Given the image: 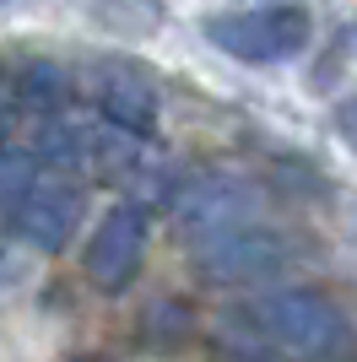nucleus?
Listing matches in <instances>:
<instances>
[{
	"label": "nucleus",
	"instance_id": "obj_7",
	"mask_svg": "<svg viewBox=\"0 0 357 362\" xmlns=\"http://www.w3.org/2000/svg\"><path fill=\"white\" fill-rule=\"evenodd\" d=\"M98 108L125 136H147L152 124H157V92L141 76H103L98 81Z\"/></svg>",
	"mask_w": 357,
	"mask_h": 362
},
{
	"label": "nucleus",
	"instance_id": "obj_11",
	"mask_svg": "<svg viewBox=\"0 0 357 362\" xmlns=\"http://www.w3.org/2000/svg\"><path fill=\"white\" fill-rule=\"evenodd\" d=\"M336 130H341L346 146H357V98H346V103L336 108Z\"/></svg>",
	"mask_w": 357,
	"mask_h": 362
},
{
	"label": "nucleus",
	"instance_id": "obj_1",
	"mask_svg": "<svg viewBox=\"0 0 357 362\" xmlns=\"http://www.w3.org/2000/svg\"><path fill=\"white\" fill-rule=\"evenodd\" d=\"M254 325H260V335H266L276 351H287V357H303V362L352 357V325H346V314L330 298H319V292H298V287L266 292V298L254 303Z\"/></svg>",
	"mask_w": 357,
	"mask_h": 362
},
{
	"label": "nucleus",
	"instance_id": "obj_6",
	"mask_svg": "<svg viewBox=\"0 0 357 362\" xmlns=\"http://www.w3.org/2000/svg\"><path fill=\"white\" fill-rule=\"evenodd\" d=\"M260 216V189L249 179H233V173H211V179H195L184 195H178V227L190 233L195 243L211 238V233H227L238 222H254Z\"/></svg>",
	"mask_w": 357,
	"mask_h": 362
},
{
	"label": "nucleus",
	"instance_id": "obj_10",
	"mask_svg": "<svg viewBox=\"0 0 357 362\" xmlns=\"http://www.w3.org/2000/svg\"><path fill=\"white\" fill-rule=\"evenodd\" d=\"M28 276H33V265H28V259H16V243L0 238V298H11Z\"/></svg>",
	"mask_w": 357,
	"mask_h": 362
},
{
	"label": "nucleus",
	"instance_id": "obj_5",
	"mask_svg": "<svg viewBox=\"0 0 357 362\" xmlns=\"http://www.w3.org/2000/svg\"><path fill=\"white\" fill-rule=\"evenodd\" d=\"M141 249H147V206L119 200L114 211H103V222L87 243V276L103 292H119L141 265Z\"/></svg>",
	"mask_w": 357,
	"mask_h": 362
},
{
	"label": "nucleus",
	"instance_id": "obj_8",
	"mask_svg": "<svg viewBox=\"0 0 357 362\" xmlns=\"http://www.w3.org/2000/svg\"><path fill=\"white\" fill-rule=\"evenodd\" d=\"M65 71H60L55 60H33V65H22L16 71V98L28 108H55V103H65Z\"/></svg>",
	"mask_w": 357,
	"mask_h": 362
},
{
	"label": "nucleus",
	"instance_id": "obj_2",
	"mask_svg": "<svg viewBox=\"0 0 357 362\" xmlns=\"http://www.w3.org/2000/svg\"><path fill=\"white\" fill-rule=\"evenodd\" d=\"M206 38L244 65H282L309 49V16L298 6H260V11L206 16Z\"/></svg>",
	"mask_w": 357,
	"mask_h": 362
},
{
	"label": "nucleus",
	"instance_id": "obj_4",
	"mask_svg": "<svg viewBox=\"0 0 357 362\" xmlns=\"http://www.w3.org/2000/svg\"><path fill=\"white\" fill-rule=\"evenodd\" d=\"M200 265L222 281H260V276H276L287 265V238L254 216V222L200 238Z\"/></svg>",
	"mask_w": 357,
	"mask_h": 362
},
{
	"label": "nucleus",
	"instance_id": "obj_9",
	"mask_svg": "<svg viewBox=\"0 0 357 362\" xmlns=\"http://www.w3.org/2000/svg\"><path fill=\"white\" fill-rule=\"evenodd\" d=\"M38 179V163H33V151H0V211H11L16 195L28 189V184Z\"/></svg>",
	"mask_w": 357,
	"mask_h": 362
},
{
	"label": "nucleus",
	"instance_id": "obj_12",
	"mask_svg": "<svg viewBox=\"0 0 357 362\" xmlns=\"http://www.w3.org/2000/svg\"><path fill=\"white\" fill-rule=\"evenodd\" d=\"M16 103H22V98H16V81H0V136L11 130V119H16Z\"/></svg>",
	"mask_w": 357,
	"mask_h": 362
},
{
	"label": "nucleus",
	"instance_id": "obj_3",
	"mask_svg": "<svg viewBox=\"0 0 357 362\" xmlns=\"http://www.w3.org/2000/svg\"><path fill=\"white\" fill-rule=\"evenodd\" d=\"M11 233L22 243H33V249H65V238L76 233V222H81V189H76L71 179H60V173H38V179L16 195L11 211Z\"/></svg>",
	"mask_w": 357,
	"mask_h": 362
}]
</instances>
